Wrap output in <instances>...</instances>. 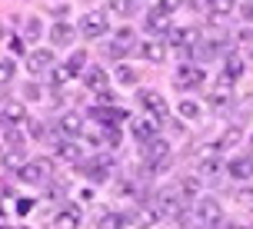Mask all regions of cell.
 Returning a JSON list of instances; mask_svg holds the SVG:
<instances>
[{"mask_svg":"<svg viewBox=\"0 0 253 229\" xmlns=\"http://www.w3.org/2000/svg\"><path fill=\"white\" fill-rule=\"evenodd\" d=\"M57 150H60V156H63V160H74V163L80 160V146H77L74 140H63L60 146H57Z\"/></svg>","mask_w":253,"mask_h":229,"instance_id":"4316f807","label":"cell"},{"mask_svg":"<svg viewBox=\"0 0 253 229\" xmlns=\"http://www.w3.org/2000/svg\"><path fill=\"white\" fill-rule=\"evenodd\" d=\"M227 173L237 179V183L253 179V156H237V160H230V163H227Z\"/></svg>","mask_w":253,"mask_h":229,"instance_id":"7c38bea8","label":"cell"},{"mask_svg":"<svg viewBox=\"0 0 253 229\" xmlns=\"http://www.w3.org/2000/svg\"><path fill=\"white\" fill-rule=\"evenodd\" d=\"M137 53L147 60V64H164V57H167V47L160 43L157 37L150 40H143V43H137Z\"/></svg>","mask_w":253,"mask_h":229,"instance_id":"8fae6325","label":"cell"},{"mask_svg":"<svg viewBox=\"0 0 253 229\" xmlns=\"http://www.w3.org/2000/svg\"><path fill=\"white\" fill-rule=\"evenodd\" d=\"M107 10L117 17H133L137 13V0H107Z\"/></svg>","mask_w":253,"mask_h":229,"instance_id":"7402d4cb","label":"cell"},{"mask_svg":"<svg viewBox=\"0 0 253 229\" xmlns=\"http://www.w3.org/2000/svg\"><path fill=\"white\" fill-rule=\"evenodd\" d=\"M84 66H87V53H84V50H77L74 53V57H70V60H67V70H70V73H84Z\"/></svg>","mask_w":253,"mask_h":229,"instance_id":"484cf974","label":"cell"},{"mask_svg":"<svg viewBox=\"0 0 253 229\" xmlns=\"http://www.w3.org/2000/svg\"><path fill=\"white\" fill-rule=\"evenodd\" d=\"M177 7H180V0H157L150 10H153V13H164V17H170V13L177 10Z\"/></svg>","mask_w":253,"mask_h":229,"instance_id":"f1b7e54d","label":"cell"},{"mask_svg":"<svg viewBox=\"0 0 253 229\" xmlns=\"http://www.w3.org/2000/svg\"><path fill=\"white\" fill-rule=\"evenodd\" d=\"M17 179L27 183V186H47V179H50V163L47 160H30L17 169Z\"/></svg>","mask_w":253,"mask_h":229,"instance_id":"7a4b0ae2","label":"cell"},{"mask_svg":"<svg viewBox=\"0 0 253 229\" xmlns=\"http://www.w3.org/2000/svg\"><path fill=\"white\" fill-rule=\"evenodd\" d=\"M107 30H110V20H107V13H87V17L80 20V33H84V37H90V40L103 37Z\"/></svg>","mask_w":253,"mask_h":229,"instance_id":"52a82bcc","label":"cell"},{"mask_svg":"<svg viewBox=\"0 0 253 229\" xmlns=\"http://www.w3.org/2000/svg\"><path fill=\"white\" fill-rule=\"evenodd\" d=\"M27 120V110L24 103L10 100V97H3V127H17V123H24Z\"/></svg>","mask_w":253,"mask_h":229,"instance_id":"5bb4252c","label":"cell"},{"mask_svg":"<svg viewBox=\"0 0 253 229\" xmlns=\"http://www.w3.org/2000/svg\"><path fill=\"white\" fill-rule=\"evenodd\" d=\"M240 73H243V60L237 57V53H230L227 60H223V80H240Z\"/></svg>","mask_w":253,"mask_h":229,"instance_id":"44dd1931","label":"cell"},{"mask_svg":"<svg viewBox=\"0 0 253 229\" xmlns=\"http://www.w3.org/2000/svg\"><path fill=\"white\" fill-rule=\"evenodd\" d=\"M27 37H30V40L40 37V20H37V17H30V20H27Z\"/></svg>","mask_w":253,"mask_h":229,"instance_id":"d6a6232c","label":"cell"},{"mask_svg":"<svg viewBox=\"0 0 253 229\" xmlns=\"http://www.w3.org/2000/svg\"><path fill=\"white\" fill-rule=\"evenodd\" d=\"M157 219H160V213H157V206H153V203H137L130 213H126V223L137 226V229H150Z\"/></svg>","mask_w":253,"mask_h":229,"instance_id":"8992f818","label":"cell"},{"mask_svg":"<svg viewBox=\"0 0 253 229\" xmlns=\"http://www.w3.org/2000/svg\"><path fill=\"white\" fill-rule=\"evenodd\" d=\"M57 130L63 133V140H77V136H84V123H80V116L77 113H63L60 116V123H57Z\"/></svg>","mask_w":253,"mask_h":229,"instance_id":"4fadbf2b","label":"cell"},{"mask_svg":"<svg viewBox=\"0 0 253 229\" xmlns=\"http://www.w3.org/2000/svg\"><path fill=\"white\" fill-rule=\"evenodd\" d=\"M90 120H97L100 127H107V130H114L120 120H126V113L124 110H114V106H107V103H97V106H90Z\"/></svg>","mask_w":253,"mask_h":229,"instance_id":"9c48e42d","label":"cell"},{"mask_svg":"<svg viewBox=\"0 0 253 229\" xmlns=\"http://www.w3.org/2000/svg\"><path fill=\"white\" fill-rule=\"evenodd\" d=\"M27 66H30V73H47L53 66V53L43 47V50H34L30 57H27Z\"/></svg>","mask_w":253,"mask_h":229,"instance_id":"9a60e30c","label":"cell"},{"mask_svg":"<svg viewBox=\"0 0 253 229\" xmlns=\"http://www.w3.org/2000/svg\"><path fill=\"white\" fill-rule=\"evenodd\" d=\"M13 70H17V64L7 57V60H3V83H10V80H13Z\"/></svg>","mask_w":253,"mask_h":229,"instance_id":"d590c367","label":"cell"},{"mask_svg":"<svg viewBox=\"0 0 253 229\" xmlns=\"http://www.w3.org/2000/svg\"><path fill=\"white\" fill-rule=\"evenodd\" d=\"M84 83H87V90H93V93L100 97L103 90H107V70H100V66H90V70H84Z\"/></svg>","mask_w":253,"mask_h":229,"instance_id":"2e32d148","label":"cell"},{"mask_svg":"<svg viewBox=\"0 0 253 229\" xmlns=\"http://www.w3.org/2000/svg\"><path fill=\"white\" fill-rule=\"evenodd\" d=\"M170 40L180 53H197V47L203 43L200 27H183V30H170Z\"/></svg>","mask_w":253,"mask_h":229,"instance_id":"3957f363","label":"cell"},{"mask_svg":"<svg viewBox=\"0 0 253 229\" xmlns=\"http://www.w3.org/2000/svg\"><path fill=\"white\" fill-rule=\"evenodd\" d=\"M220 169H223V166H220L216 156H207V160H200V166H197V173H200L203 179H216V176H220Z\"/></svg>","mask_w":253,"mask_h":229,"instance_id":"cb8c5ba5","label":"cell"},{"mask_svg":"<svg viewBox=\"0 0 253 229\" xmlns=\"http://www.w3.org/2000/svg\"><path fill=\"white\" fill-rule=\"evenodd\" d=\"M117 80H120V83H124V87H133V83H137V70H130V66H117Z\"/></svg>","mask_w":253,"mask_h":229,"instance_id":"83f0119b","label":"cell"},{"mask_svg":"<svg viewBox=\"0 0 253 229\" xmlns=\"http://www.w3.org/2000/svg\"><path fill=\"white\" fill-rule=\"evenodd\" d=\"M140 106H143V110H147V113H150L157 123H164L167 116H170V110H167L164 97H160L157 90H140Z\"/></svg>","mask_w":253,"mask_h":229,"instance_id":"5b68a950","label":"cell"},{"mask_svg":"<svg viewBox=\"0 0 253 229\" xmlns=\"http://www.w3.org/2000/svg\"><path fill=\"white\" fill-rule=\"evenodd\" d=\"M230 100H233L230 80H223V76H220V83H216V87H213V93H210V106H227Z\"/></svg>","mask_w":253,"mask_h":229,"instance_id":"ac0fdd59","label":"cell"},{"mask_svg":"<svg viewBox=\"0 0 253 229\" xmlns=\"http://www.w3.org/2000/svg\"><path fill=\"white\" fill-rule=\"evenodd\" d=\"M30 209H34V199H20V203H17V213H20V216H27Z\"/></svg>","mask_w":253,"mask_h":229,"instance_id":"74e56055","label":"cell"},{"mask_svg":"<svg viewBox=\"0 0 253 229\" xmlns=\"http://www.w3.org/2000/svg\"><path fill=\"white\" fill-rule=\"evenodd\" d=\"M143 27H147V33H153V37H157V33H167V30H170V17H164V13H147V20H143Z\"/></svg>","mask_w":253,"mask_h":229,"instance_id":"d6986e66","label":"cell"},{"mask_svg":"<svg viewBox=\"0 0 253 229\" xmlns=\"http://www.w3.org/2000/svg\"><path fill=\"white\" fill-rule=\"evenodd\" d=\"M70 76H74V73H70L67 66H53V70H50V80H53V83H57V87H60V83H67Z\"/></svg>","mask_w":253,"mask_h":229,"instance_id":"4dcf8cb0","label":"cell"},{"mask_svg":"<svg viewBox=\"0 0 253 229\" xmlns=\"http://www.w3.org/2000/svg\"><path fill=\"white\" fill-rule=\"evenodd\" d=\"M130 40H133V30L130 27H120L117 30V43H130Z\"/></svg>","mask_w":253,"mask_h":229,"instance_id":"8d00e7d4","label":"cell"},{"mask_svg":"<svg viewBox=\"0 0 253 229\" xmlns=\"http://www.w3.org/2000/svg\"><path fill=\"white\" fill-rule=\"evenodd\" d=\"M233 7H237V0H210V13H216V17L233 13Z\"/></svg>","mask_w":253,"mask_h":229,"instance_id":"d4e9b609","label":"cell"},{"mask_svg":"<svg viewBox=\"0 0 253 229\" xmlns=\"http://www.w3.org/2000/svg\"><path fill=\"white\" fill-rule=\"evenodd\" d=\"M203 76H207V70L197 64H180L177 66V73H173V87L177 90H193V87H200L203 83Z\"/></svg>","mask_w":253,"mask_h":229,"instance_id":"277c9868","label":"cell"},{"mask_svg":"<svg viewBox=\"0 0 253 229\" xmlns=\"http://www.w3.org/2000/svg\"><path fill=\"white\" fill-rule=\"evenodd\" d=\"M53 229H80V213L77 209H63L53 216Z\"/></svg>","mask_w":253,"mask_h":229,"instance_id":"ffe728a7","label":"cell"},{"mask_svg":"<svg viewBox=\"0 0 253 229\" xmlns=\"http://www.w3.org/2000/svg\"><path fill=\"white\" fill-rule=\"evenodd\" d=\"M7 47H10L13 53H24V40H20V37H13V33H7Z\"/></svg>","mask_w":253,"mask_h":229,"instance_id":"e575fe53","label":"cell"},{"mask_svg":"<svg viewBox=\"0 0 253 229\" xmlns=\"http://www.w3.org/2000/svg\"><path fill=\"white\" fill-rule=\"evenodd\" d=\"M110 169H114V160H110V156H100V160H93V163L84 166V173H87L90 183H107V179H110Z\"/></svg>","mask_w":253,"mask_h":229,"instance_id":"30bf717a","label":"cell"},{"mask_svg":"<svg viewBox=\"0 0 253 229\" xmlns=\"http://www.w3.org/2000/svg\"><path fill=\"white\" fill-rule=\"evenodd\" d=\"M24 97H27V100H43L37 83H24Z\"/></svg>","mask_w":253,"mask_h":229,"instance_id":"836d02e7","label":"cell"},{"mask_svg":"<svg viewBox=\"0 0 253 229\" xmlns=\"http://www.w3.org/2000/svg\"><path fill=\"white\" fill-rule=\"evenodd\" d=\"M193 216H197V226H223V209H220V203H216L213 196H200L197 203H193Z\"/></svg>","mask_w":253,"mask_h":229,"instance_id":"6da1fadb","label":"cell"},{"mask_svg":"<svg viewBox=\"0 0 253 229\" xmlns=\"http://www.w3.org/2000/svg\"><path fill=\"white\" fill-rule=\"evenodd\" d=\"M124 226H126L124 213H103V216H97V229H124Z\"/></svg>","mask_w":253,"mask_h":229,"instance_id":"603a6c76","label":"cell"},{"mask_svg":"<svg viewBox=\"0 0 253 229\" xmlns=\"http://www.w3.org/2000/svg\"><path fill=\"white\" fill-rule=\"evenodd\" d=\"M130 133H133L140 143H150V140H157V136H160V123H157L153 116H140V120H133V123H130Z\"/></svg>","mask_w":253,"mask_h":229,"instance_id":"ba28073f","label":"cell"},{"mask_svg":"<svg viewBox=\"0 0 253 229\" xmlns=\"http://www.w3.org/2000/svg\"><path fill=\"white\" fill-rule=\"evenodd\" d=\"M237 143H240V130L233 127V130H227V136H223V140H220V146H223V150H227V146H237Z\"/></svg>","mask_w":253,"mask_h":229,"instance_id":"1f68e13d","label":"cell"},{"mask_svg":"<svg viewBox=\"0 0 253 229\" xmlns=\"http://www.w3.org/2000/svg\"><path fill=\"white\" fill-rule=\"evenodd\" d=\"M74 33H77L74 24H63V20H60V24L50 27V43H57V47H63V43H74Z\"/></svg>","mask_w":253,"mask_h":229,"instance_id":"e0dca14e","label":"cell"},{"mask_svg":"<svg viewBox=\"0 0 253 229\" xmlns=\"http://www.w3.org/2000/svg\"><path fill=\"white\" fill-rule=\"evenodd\" d=\"M180 116H183V120H200V106L190 103V100H183L180 103Z\"/></svg>","mask_w":253,"mask_h":229,"instance_id":"f546056e","label":"cell"}]
</instances>
